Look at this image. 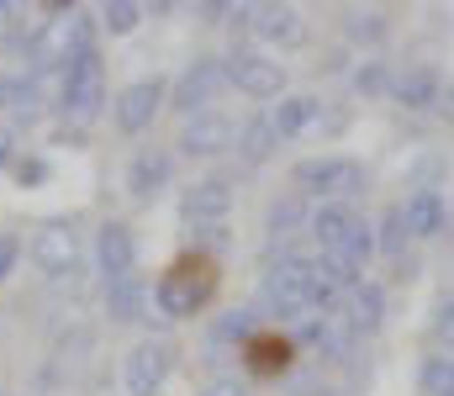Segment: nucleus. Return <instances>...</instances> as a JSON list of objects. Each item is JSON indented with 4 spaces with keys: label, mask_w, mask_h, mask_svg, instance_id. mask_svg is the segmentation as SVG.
Segmentation results:
<instances>
[{
    "label": "nucleus",
    "mask_w": 454,
    "mask_h": 396,
    "mask_svg": "<svg viewBox=\"0 0 454 396\" xmlns=\"http://www.w3.org/2000/svg\"><path fill=\"white\" fill-rule=\"evenodd\" d=\"M312 238L323 244V264H333L339 280L354 291V285L364 280L370 254H375V233H370V222H364L354 206H343V201H323V206L312 212Z\"/></svg>",
    "instance_id": "obj_1"
},
{
    "label": "nucleus",
    "mask_w": 454,
    "mask_h": 396,
    "mask_svg": "<svg viewBox=\"0 0 454 396\" xmlns=\"http://www.w3.org/2000/svg\"><path fill=\"white\" fill-rule=\"evenodd\" d=\"M212 296H217V260L212 254H180L153 285V307L164 322L196 317Z\"/></svg>",
    "instance_id": "obj_2"
},
{
    "label": "nucleus",
    "mask_w": 454,
    "mask_h": 396,
    "mask_svg": "<svg viewBox=\"0 0 454 396\" xmlns=\"http://www.w3.org/2000/svg\"><path fill=\"white\" fill-rule=\"evenodd\" d=\"M259 301H264L275 317H312V312H317V264L312 260L270 264Z\"/></svg>",
    "instance_id": "obj_3"
},
{
    "label": "nucleus",
    "mask_w": 454,
    "mask_h": 396,
    "mask_svg": "<svg viewBox=\"0 0 454 396\" xmlns=\"http://www.w3.org/2000/svg\"><path fill=\"white\" fill-rule=\"evenodd\" d=\"M296 185L312 190V196H328V201H354L364 190V164L359 159H343V153H323V159H301L296 164Z\"/></svg>",
    "instance_id": "obj_4"
},
{
    "label": "nucleus",
    "mask_w": 454,
    "mask_h": 396,
    "mask_svg": "<svg viewBox=\"0 0 454 396\" xmlns=\"http://www.w3.org/2000/svg\"><path fill=\"white\" fill-rule=\"evenodd\" d=\"M85 48H96V27H90L85 11H69V21H48L32 37V69H64Z\"/></svg>",
    "instance_id": "obj_5"
},
{
    "label": "nucleus",
    "mask_w": 454,
    "mask_h": 396,
    "mask_svg": "<svg viewBox=\"0 0 454 396\" xmlns=\"http://www.w3.org/2000/svg\"><path fill=\"white\" fill-rule=\"evenodd\" d=\"M101 106H106V64L96 48H85L80 58L64 64V117L90 122Z\"/></svg>",
    "instance_id": "obj_6"
},
{
    "label": "nucleus",
    "mask_w": 454,
    "mask_h": 396,
    "mask_svg": "<svg viewBox=\"0 0 454 396\" xmlns=\"http://www.w3.org/2000/svg\"><path fill=\"white\" fill-rule=\"evenodd\" d=\"M227 85V64L223 58H196L180 80H175V90H169V106L180 112V117H201L212 101H217V90Z\"/></svg>",
    "instance_id": "obj_7"
},
{
    "label": "nucleus",
    "mask_w": 454,
    "mask_h": 396,
    "mask_svg": "<svg viewBox=\"0 0 454 396\" xmlns=\"http://www.w3.org/2000/svg\"><path fill=\"white\" fill-rule=\"evenodd\" d=\"M169 370H175V349L164 344V338H143L132 354H127V392L132 396H159L164 392V381H169Z\"/></svg>",
    "instance_id": "obj_8"
},
{
    "label": "nucleus",
    "mask_w": 454,
    "mask_h": 396,
    "mask_svg": "<svg viewBox=\"0 0 454 396\" xmlns=\"http://www.w3.org/2000/svg\"><path fill=\"white\" fill-rule=\"evenodd\" d=\"M227 85H238L243 96H254V101H275L280 90H286V69L275 64V58H264V53H232L227 58Z\"/></svg>",
    "instance_id": "obj_9"
},
{
    "label": "nucleus",
    "mask_w": 454,
    "mask_h": 396,
    "mask_svg": "<svg viewBox=\"0 0 454 396\" xmlns=\"http://www.w3.org/2000/svg\"><path fill=\"white\" fill-rule=\"evenodd\" d=\"M164 96H169V85L153 74V80H132L121 96H116V106H112V117H116V128L127 132V137H137L143 128H153V117H159V106H164Z\"/></svg>",
    "instance_id": "obj_10"
},
{
    "label": "nucleus",
    "mask_w": 454,
    "mask_h": 396,
    "mask_svg": "<svg viewBox=\"0 0 454 396\" xmlns=\"http://www.w3.org/2000/svg\"><path fill=\"white\" fill-rule=\"evenodd\" d=\"M32 264L43 275H74V264H80V233H74V222H43L32 233Z\"/></svg>",
    "instance_id": "obj_11"
},
{
    "label": "nucleus",
    "mask_w": 454,
    "mask_h": 396,
    "mask_svg": "<svg viewBox=\"0 0 454 396\" xmlns=\"http://www.w3.org/2000/svg\"><path fill=\"white\" fill-rule=\"evenodd\" d=\"M232 137H238L232 117H223V112H201V117H185V128H180V148H185L191 159H212V153L232 148Z\"/></svg>",
    "instance_id": "obj_12"
},
{
    "label": "nucleus",
    "mask_w": 454,
    "mask_h": 396,
    "mask_svg": "<svg viewBox=\"0 0 454 396\" xmlns=\"http://www.w3.org/2000/svg\"><path fill=\"white\" fill-rule=\"evenodd\" d=\"M243 365H248L259 381H280V376H291V365H296V344L280 338V333H254V338L243 344Z\"/></svg>",
    "instance_id": "obj_13"
},
{
    "label": "nucleus",
    "mask_w": 454,
    "mask_h": 396,
    "mask_svg": "<svg viewBox=\"0 0 454 396\" xmlns=\"http://www.w3.org/2000/svg\"><path fill=\"white\" fill-rule=\"evenodd\" d=\"M254 32L270 43V48H301L307 43V21L296 5H254Z\"/></svg>",
    "instance_id": "obj_14"
},
{
    "label": "nucleus",
    "mask_w": 454,
    "mask_h": 396,
    "mask_svg": "<svg viewBox=\"0 0 454 396\" xmlns=\"http://www.w3.org/2000/svg\"><path fill=\"white\" fill-rule=\"evenodd\" d=\"M180 212H185V222H212V228H217L227 212H232V185H227L223 175H212V180H196V185L185 190Z\"/></svg>",
    "instance_id": "obj_15"
},
{
    "label": "nucleus",
    "mask_w": 454,
    "mask_h": 396,
    "mask_svg": "<svg viewBox=\"0 0 454 396\" xmlns=\"http://www.w3.org/2000/svg\"><path fill=\"white\" fill-rule=\"evenodd\" d=\"M391 96L407 106V112H439V96H444V80L428 69V64H412L391 80Z\"/></svg>",
    "instance_id": "obj_16"
},
{
    "label": "nucleus",
    "mask_w": 454,
    "mask_h": 396,
    "mask_svg": "<svg viewBox=\"0 0 454 396\" xmlns=\"http://www.w3.org/2000/svg\"><path fill=\"white\" fill-rule=\"evenodd\" d=\"M96 264H101L106 280L132 275V264H137V238H132L127 222H106V228H101V238H96Z\"/></svg>",
    "instance_id": "obj_17"
},
{
    "label": "nucleus",
    "mask_w": 454,
    "mask_h": 396,
    "mask_svg": "<svg viewBox=\"0 0 454 396\" xmlns=\"http://www.w3.org/2000/svg\"><path fill=\"white\" fill-rule=\"evenodd\" d=\"M343 322L354 333H380V322H386V291L375 280H359L348 291V301H343Z\"/></svg>",
    "instance_id": "obj_18"
},
{
    "label": "nucleus",
    "mask_w": 454,
    "mask_h": 396,
    "mask_svg": "<svg viewBox=\"0 0 454 396\" xmlns=\"http://www.w3.org/2000/svg\"><path fill=\"white\" fill-rule=\"evenodd\" d=\"M164 180H169V153H164V148H143V153L127 164V190H132V201H153V196L164 190Z\"/></svg>",
    "instance_id": "obj_19"
},
{
    "label": "nucleus",
    "mask_w": 454,
    "mask_h": 396,
    "mask_svg": "<svg viewBox=\"0 0 454 396\" xmlns=\"http://www.w3.org/2000/svg\"><path fill=\"white\" fill-rule=\"evenodd\" d=\"M106 312H112V322H148V285H143V275L106 280Z\"/></svg>",
    "instance_id": "obj_20"
},
{
    "label": "nucleus",
    "mask_w": 454,
    "mask_h": 396,
    "mask_svg": "<svg viewBox=\"0 0 454 396\" xmlns=\"http://www.w3.org/2000/svg\"><path fill=\"white\" fill-rule=\"evenodd\" d=\"M402 222H407V238H434L444 228V196L439 190H412L402 201Z\"/></svg>",
    "instance_id": "obj_21"
},
{
    "label": "nucleus",
    "mask_w": 454,
    "mask_h": 396,
    "mask_svg": "<svg viewBox=\"0 0 454 396\" xmlns=\"http://www.w3.org/2000/svg\"><path fill=\"white\" fill-rule=\"evenodd\" d=\"M317 112H323V106H317L312 96H280V106H275V112H264V117H270L275 143H280V137H301V132L317 122Z\"/></svg>",
    "instance_id": "obj_22"
},
{
    "label": "nucleus",
    "mask_w": 454,
    "mask_h": 396,
    "mask_svg": "<svg viewBox=\"0 0 454 396\" xmlns=\"http://www.w3.org/2000/svg\"><path fill=\"white\" fill-rule=\"evenodd\" d=\"M0 106H5L16 122H37V117H43L37 74H11V80H0Z\"/></svg>",
    "instance_id": "obj_23"
},
{
    "label": "nucleus",
    "mask_w": 454,
    "mask_h": 396,
    "mask_svg": "<svg viewBox=\"0 0 454 396\" xmlns=\"http://www.w3.org/2000/svg\"><path fill=\"white\" fill-rule=\"evenodd\" d=\"M418 386H423V396H454V360L450 354H428L423 370H418Z\"/></svg>",
    "instance_id": "obj_24"
},
{
    "label": "nucleus",
    "mask_w": 454,
    "mask_h": 396,
    "mask_svg": "<svg viewBox=\"0 0 454 396\" xmlns=\"http://www.w3.org/2000/svg\"><path fill=\"white\" fill-rule=\"evenodd\" d=\"M238 148H243V159H248V164H264V159H270V148H275V128H270V117H254L248 128L238 132Z\"/></svg>",
    "instance_id": "obj_25"
},
{
    "label": "nucleus",
    "mask_w": 454,
    "mask_h": 396,
    "mask_svg": "<svg viewBox=\"0 0 454 396\" xmlns=\"http://www.w3.org/2000/svg\"><path fill=\"white\" fill-rule=\"evenodd\" d=\"M301 222H307V201H301V196H286V201L270 206V233H275V238H291Z\"/></svg>",
    "instance_id": "obj_26"
},
{
    "label": "nucleus",
    "mask_w": 454,
    "mask_h": 396,
    "mask_svg": "<svg viewBox=\"0 0 454 396\" xmlns=\"http://www.w3.org/2000/svg\"><path fill=\"white\" fill-rule=\"evenodd\" d=\"M137 21H143V5H132V0H106V5H101V27H106L112 37H127Z\"/></svg>",
    "instance_id": "obj_27"
},
{
    "label": "nucleus",
    "mask_w": 454,
    "mask_h": 396,
    "mask_svg": "<svg viewBox=\"0 0 454 396\" xmlns=\"http://www.w3.org/2000/svg\"><path fill=\"white\" fill-rule=\"evenodd\" d=\"M254 338V322H248V312H227V317H217V328H212V349H223V344H248Z\"/></svg>",
    "instance_id": "obj_28"
},
{
    "label": "nucleus",
    "mask_w": 454,
    "mask_h": 396,
    "mask_svg": "<svg viewBox=\"0 0 454 396\" xmlns=\"http://www.w3.org/2000/svg\"><path fill=\"white\" fill-rule=\"evenodd\" d=\"M343 32H348L354 43H380V37H386V16H380V11H348V16H343Z\"/></svg>",
    "instance_id": "obj_29"
},
{
    "label": "nucleus",
    "mask_w": 454,
    "mask_h": 396,
    "mask_svg": "<svg viewBox=\"0 0 454 396\" xmlns=\"http://www.w3.org/2000/svg\"><path fill=\"white\" fill-rule=\"evenodd\" d=\"M375 249L380 254H402L407 249V222H402V206H386V217H380V238H375Z\"/></svg>",
    "instance_id": "obj_30"
},
{
    "label": "nucleus",
    "mask_w": 454,
    "mask_h": 396,
    "mask_svg": "<svg viewBox=\"0 0 454 396\" xmlns=\"http://www.w3.org/2000/svg\"><path fill=\"white\" fill-rule=\"evenodd\" d=\"M354 90H359V96H391V69H386L380 58L359 64V69H354Z\"/></svg>",
    "instance_id": "obj_31"
},
{
    "label": "nucleus",
    "mask_w": 454,
    "mask_h": 396,
    "mask_svg": "<svg viewBox=\"0 0 454 396\" xmlns=\"http://www.w3.org/2000/svg\"><path fill=\"white\" fill-rule=\"evenodd\" d=\"M434 338H439V354L454 360V296H444L439 312H434Z\"/></svg>",
    "instance_id": "obj_32"
},
{
    "label": "nucleus",
    "mask_w": 454,
    "mask_h": 396,
    "mask_svg": "<svg viewBox=\"0 0 454 396\" xmlns=\"http://www.w3.org/2000/svg\"><path fill=\"white\" fill-rule=\"evenodd\" d=\"M11 175H16L21 185H37V180H48V164H43V159H11Z\"/></svg>",
    "instance_id": "obj_33"
},
{
    "label": "nucleus",
    "mask_w": 454,
    "mask_h": 396,
    "mask_svg": "<svg viewBox=\"0 0 454 396\" xmlns=\"http://www.w3.org/2000/svg\"><path fill=\"white\" fill-rule=\"evenodd\" d=\"M16 260H21V238L16 233H0V280L16 269Z\"/></svg>",
    "instance_id": "obj_34"
},
{
    "label": "nucleus",
    "mask_w": 454,
    "mask_h": 396,
    "mask_svg": "<svg viewBox=\"0 0 454 396\" xmlns=\"http://www.w3.org/2000/svg\"><path fill=\"white\" fill-rule=\"evenodd\" d=\"M201 396H248V386H243L238 376H217V381H212Z\"/></svg>",
    "instance_id": "obj_35"
},
{
    "label": "nucleus",
    "mask_w": 454,
    "mask_h": 396,
    "mask_svg": "<svg viewBox=\"0 0 454 396\" xmlns=\"http://www.w3.org/2000/svg\"><path fill=\"white\" fill-rule=\"evenodd\" d=\"M16 159V137H11V128H0V169Z\"/></svg>",
    "instance_id": "obj_36"
},
{
    "label": "nucleus",
    "mask_w": 454,
    "mask_h": 396,
    "mask_svg": "<svg viewBox=\"0 0 454 396\" xmlns=\"http://www.w3.org/2000/svg\"><path fill=\"white\" fill-rule=\"evenodd\" d=\"M201 16L207 21H223V16H232V5H201Z\"/></svg>",
    "instance_id": "obj_37"
},
{
    "label": "nucleus",
    "mask_w": 454,
    "mask_h": 396,
    "mask_svg": "<svg viewBox=\"0 0 454 396\" xmlns=\"http://www.w3.org/2000/svg\"><path fill=\"white\" fill-rule=\"evenodd\" d=\"M439 112H444V117H450V122H454V85H450V90H444V96H439Z\"/></svg>",
    "instance_id": "obj_38"
}]
</instances>
